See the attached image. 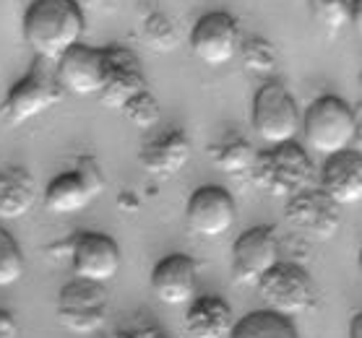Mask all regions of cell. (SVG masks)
<instances>
[{
	"mask_svg": "<svg viewBox=\"0 0 362 338\" xmlns=\"http://www.w3.org/2000/svg\"><path fill=\"white\" fill-rule=\"evenodd\" d=\"M86 18L76 0H34L24 13V40L34 55L58 63L81 44Z\"/></svg>",
	"mask_w": 362,
	"mask_h": 338,
	"instance_id": "1",
	"label": "cell"
},
{
	"mask_svg": "<svg viewBox=\"0 0 362 338\" xmlns=\"http://www.w3.org/2000/svg\"><path fill=\"white\" fill-rule=\"evenodd\" d=\"M315 180H318V172H315L308 151L297 140L258 151L253 174H250V182L255 188L287 200L315 188Z\"/></svg>",
	"mask_w": 362,
	"mask_h": 338,
	"instance_id": "2",
	"label": "cell"
},
{
	"mask_svg": "<svg viewBox=\"0 0 362 338\" xmlns=\"http://www.w3.org/2000/svg\"><path fill=\"white\" fill-rule=\"evenodd\" d=\"M63 97L66 89L60 86L55 68H49V60L34 58L32 71L13 83L6 99L0 102V120H6L8 125L29 123L49 107L60 104Z\"/></svg>",
	"mask_w": 362,
	"mask_h": 338,
	"instance_id": "3",
	"label": "cell"
},
{
	"mask_svg": "<svg viewBox=\"0 0 362 338\" xmlns=\"http://www.w3.org/2000/svg\"><path fill=\"white\" fill-rule=\"evenodd\" d=\"M354 131H357L354 109L334 94L315 99L303 115L305 140L321 157H334L339 151L352 149Z\"/></svg>",
	"mask_w": 362,
	"mask_h": 338,
	"instance_id": "4",
	"label": "cell"
},
{
	"mask_svg": "<svg viewBox=\"0 0 362 338\" xmlns=\"http://www.w3.org/2000/svg\"><path fill=\"white\" fill-rule=\"evenodd\" d=\"M250 123L258 138L266 146H279L297 138V133L303 131V117L297 107L295 97L281 81H266L253 97V112Z\"/></svg>",
	"mask_w": 362,
	"mask_h": 338,
	"instance_id": "5",
	"label": "cell"
},
{
	"mask_svg": "<svg viewBox=\"0 0 362 338\" xmlns=\"http://www.w3.org/2000/svg\"><path fill=\"white\" fill-rule=\"evenodd\" d=\"M258 294L266 302V310L295 318L315 307V284L310 273L300 263L279 260L258 284Z\"/></svg>",
	"mask_w": 362,
	"mask_h": 338,
	"instance_id": "6",
	"label": "cell"
},
{
	"mask_svg": "<svg viewBox=\"0 0 362 338\" xmlns=\"http://www.w3.org/2000/svg\"><path fill=\"white\" fill-rule=\"evenodd\" d=\"M105 190V177L99 172L97 162L91 157H81L74 169L60 172L45 190V206L52 214H78L89 206Z\"/></svg>",
	"mask_w": 362,
	"mask_h": 338,
	"instance_id": "7",
	"label": "cell"
},
{
	"mask_svg": "<svg viewBox=\"0 0 362 338\" xmlns=\"http://www.w3.org/2000/svg\"><path fill=\"white\" fill-rule=\"evenodd\" d=\"M276 263H279V234L272 224L250 227L240 234L232 248V279L245 286H258Z\"/></svg>",
	"mask_w": 362,
	"mask_h": 338,
	"instance_id": "8",
	"label": "cell"
},
{
	"mask_svg": "<svg viewBox=\"0 0 362 338\" xmlns=\"http://www.w3.org/2000/svg\"><path fill=\"white\" fill-rule=\"evenodd\" d=\"M60 86L68 94L76 97H99L105 89L110 76V52L107 47H89V44H76L68 50L55 66Z\"/></svg>",
	"mask_w": 362,
	"mask_h": 338,
	"instance_id": "9",
	"label": "cell"
},
{
	"mask_svg": "<svg viewBox=\"0 0 362 338\" xmlns=\"http://www.w3.org/2000/svg\"><path fill=\"white\" fill-rule=\"evenodd\" d=\"M240 26L238 18L224 11H211L196 21L190 32V50L206 66H227L240 52Z\"/></svg>",
	"mask_w": 362,
	"mask_h": 338,
	"instance_id": "10",
	"label": "cell"
},
{
	"mask_svg": "<svg viewBox=\"0 0 362 338\" xmlns=\"http://www.w3.org/2000/svg\"><path fill=\"white\" fill-rule=\"evenodd\" d=\"M339 203L323 193L321 188H310L287 200L284 219L297 234L313 239H331L341 229V214Z\"/></svg>",
	"mask_w": 362,
	"mask_h": 338,
	"instance_id": "11",
	"label": "cell"
},
{
	"mask_svg": "<svg viewBox=\"0 0 362 338\" xmlns=\"http://www.w3.org/2000/svg\"><path fill=\"white\" fill-rule=\"evenodd\" d=\"M74 276L91 284H107L120 271V248L102 231H78L71 239Z\"/></svg>",
	"mask_w": 362,
	"mask_h": 338,
	"instance_id": "12",
	"label": "cell"
},
{
	"mask_svg": "<svg viewBox=\"0 0 362 338\" xmlns=\"http://www.w3.org/2000/svg\"><path fill=\"white\" fill-rule=\"evenodd\" d=\"M235 216H238L235 198L222 185H204V188L193 190L188 206H185L188 227L198 237L206 239H216L227 234L235 224Z\"/></svg>",
	"mask_w": 362,
	"mask_h": 338,
	"instance_id": "13",
	"label": "cell"
},
{
	"mask_svg": "<svg viewBox=\"0 0 362 338\" xmlns=\"http://www.w3.org/2000/svg\"><path fill=\"white\" fill-rule=\"evenodd\" d=\"M105 313H107V297L102 291V284L76 279L74 284L63 286L60 291L58 315L60 322L71 330L89 333V330L99 328L105 322Z\"/></svg>",
	"mask_w": 362,
	"mask_h": 338,
	"instance_id": "14",
	"label": "cell"
},
{
	"mask_svg": "<svg viewBox=\"0 0 362 338\" xmlns=\"http://www.w3.org/2000/svg\"><path fill=\"white\" fill-rule=\"evenodd\" d=\"M110 52V76L105 89L99 91V102L110 109H125L128 102L136 99L141 91L148 89L146 76L141 71V60L136 52L120 44L107 47Z\"/></svg>",
	"mask_w": 362,
	"mask_h": 338,
	"instance_id": "15",
	"label": "cell"
},
{
	"mask_svg": "<svg viewBox=\"0 0 362 338\" xmlns=\"http://www.w3.org/2000/svg\"><path fill=\"white\" fill-rule=\"evenodd\" d=\"M198 284V263L185 253L162 258L151 271V291L165 305L193 302Z\"/></svg>",
	"mask_w": 362,
	"mask_h": 338,
	"instance_id": "16",
	"label": "cell"
},
{
	"mask_svg": "<svg viewBox=\"0 0 362 338\" xmlns=\"http://www.w3.org/2000/svg\"><path fill=\"white\" fill-rule=\"evenodd\" d=\"M321 190L339 206H354L362 200V154L357 149L326 157L318 174Z\"/></svg>",
	"mask_w": 362,
	"mask_h": 338,
	"instance_id": "17",
	"label": "cell"
},
{
	"mask_svg": "<svg viewBox=\"0 0 362 338\" xmlns=\"http://www.w3.org/2000/svg\"><path fill=\"white\" fill-rule=\"evenodd\" d=\"M190 159V138L182 131H167L157 138L146 140L141 146L139 162L148 174L159 180H167L188 164Z\"/></svg>",
	"mask_w": 362,
	"mask_h": 338,
	"instance_id": "18",
	"label": "cell"
},
{
	"mask_svg": "<svg viewBox=\"0 0 362 338\" xmlns=\"http://www.w3.org/2000/svg\"><path fill=\"white\" fill-rule=\"evenodd\" d=\"M235 322L230 302L219 294L196 297L185 313V330L190 338H230Z\"/></svg>",
	"mask_w": 362,
	"mask_h": 338,
	"instance_id": "19",
	"label": "cell"
},
{
	"mask_svg": "<svg viewBox=\"0 0 362 338\" xmlns=\"http://www.w3.org/2000/svg\"><path fill=\"white\" fill-rule=\"evenodd\" d=\"M37 200V182L24 167L0 169V219H21Z\"/></svg>",
	"mask_w": 362,
	"mask_h": 338,
	"instance_id": "20",
	"label": "cell"
},
{
	"mask_svg": "<svg viewBox=\"0 0 362 338\" xmlns=\"http://www.w3.org/2000/svg\"><path fill=\"white\" fill-rule=\"evenodd\" d=\"M230 338H297V330L284 315L274 310H253L235 322Z\"/></svg>",
	"mask_w": 362,
	"mask_h": 338,
	"instance_id": "21",
	"label": "cell"
},
{
	"mask_svg": "<svg viewBox=\"0 0 362 338\" xmlns=\"http://www.w3.org/2000/svg\"><path fill=\"white\" fill-rule=\"evenodd\" d=\"M209 151H211V162L219 169H224L232 177H245V180H250L258 151L245 138H227L222 143L211 146Z\"/></svg>",
	"mask_w": 362,
	"mask_h": 338,
	"instance_id": "22",
	"label": "cell"
},
{
	"mask_svg": "<svg viewBox=\"0 0 362 338\" xmlns=\"http://www.w3.org/2000/svg\"><path fill=\"white\" fill-rule=\"evenodd\" d=\"M240 58H243V66L255 76H274L279 68V52L264 37H247L240 44Z\"/></svg>",
	"mask_w": 362,
	"mask_h": 338,
	"instance_id": "23",
	"label": "cell"
},
{
	"mask_svg": "<svg viewBox=\"0 0 362 338\" xmlns=\"http://www.w3.org/2000/svg\"><path fill=\"white\" fill-rule=\"evenodd\" d=\"M141 37L146 42L151 50L157 52H173L177 47V26L173 24V18L159 13V11H151L146 18H144V26H141Z\"/></svg>",
	"mask_w": 362,
	"mask_h": 338,
	"instance_id": "24",
	"label": "cell"
},
{
	"mask_svg": "<svg viewBox=\"0 0 362 338\" xmlns=\"http://www.w3.org/2000/svg\"><path fill=\"white\" fill-rule=\"evenodd\" d=\"M24 276V253L16 239L0 227V286H11Z\"/></svg>",
	"mask_w": 362,
	"mask_h": 338,
	"instance_id": "25",
	"label": "cell"
},
{
	"mask_svg": "<svg viewBox=\"0 0 362 338\" xmlns=\"http://www.w3.org/2000/svg\"><path fill=\"white\" fill-rule=\"evenodd\" d=\"M123 115L128 117L136 128H141V131H151V128L159 123L162 109H159L157 97L146 89V91H141L136 99L128 102V107L123 109Z\"/></svg>",
	"mask_w": 362,
	"mask_h": 338,
	"instance_id": "26",
	"label": "cell"
},
{
	"mask_svg": "<svg viewBox=\"0 0 362 338\" xmlns=\"http://www.w3.org/2000/svg\"><path fill=\"white\" fill-rule=\"evenodd\" d=\"M352 3L354 0H310L315 21H321L329 29H341L352 24Z\"/></svg>",
	"mask_w": 362,
	"mask_h": 338,
	"instance_id": "27",
	"label": "cell"
},
{
	"mask_svg": "<svg viewBox=\"0 0 362 338\" xmlns=\"http://www.w3.org/2000/svg\"><path fill=\"white\" fill-rule=\"evenodd\" d=\"M13 336H16V320H13V315L6 313L0 307V338H13Z\"/></svg>",
	"mask_w": 362,
	"mask_h": 338,
	"instance_id": "28",
	"label": "cell"
},
{
	"mask_svg": "<svg viewBox=\"0 0 362 338\" xmlns=\"http://www.w3.org/2000/svg\"><path fill=\"white\" fill-rule=\"evenodd\" d=\"M354 123H357V131H354V149L362 154V102H360V107L354 109Z\"/></svg>",
	"mask_w": 362,
	"mask_h": 338,
	"instance_id": "29",
	"label": "cell"
},
{
	"mask_svg": "<svg viewBox=\"0 0 362 338\" xmlns=\"http://www.w3.org/2000/svg\"><path fill=\"white\" fill-rule=\"evenodd\" d=\"M117 206L123 208V211L125 208H131L133 211V208H139V200H136V195H133L131 190H123V193H120V198H117Z\"/></svg>",
	"mask_w": 362,
	"mask_h": 338,
	"instance_id": "30",
	"label": "cell"
},
{
	"mask_svg": "<svg viewBox=\"0 0 362 338\" xmlns=\"http://www.w3.org/2000/svg\"><path fill=\"white\" fill-rule=\"evenodd\" d=\"M352 26L362 37V0H354L352 3Z\"/></svg>",
	"mask_w": 362,
	"mask_h": 338,
	"instance_id": "31",
	"label": "cell"
},
{
	"mask_svg": "<svg viewBox=\"0 0 362 338\" xmlns=\"http://www.w3.org/2000/svg\"><path fill=\"white\" fill-rule=\"evenodd\" d=\"M349 338H362V313H357L349 322Z\"/></svg>",
	"mask_w": 362,
	"mask_h": 338,
	"instance_id": "32",
	"label": "cell"
},
{
	"mask_svg": "<svg viewBox=\"0 0 362 338\" xmlns=\"http://www.w3.org/2000/svg\"><path fill=\"white\" fill-rule=\"evenodd\" d=\"M357 265H360V273H362V250H360V258H357Z\"/></svg>",
	"mask_w": 362,
	"mask_h": 338,
	"instance_id": "33",
	"label": "cell"
},
{
	"mask_svg": "<svg viewBox=\"0 0 362 338\" xmlns=\"http://www.w3.org/2000/svg\"><path fill=\"white\" fill-rule=\"evenodd\" d=\"M357 81H360V91H362V73H360V78H357Z\"/></svg>",
	"mask_w": 362,
	"mask_h": 338,
	"instance_id": "34",
	"label": "cell"
}]
</instances>
